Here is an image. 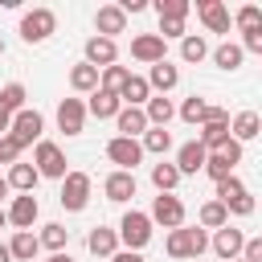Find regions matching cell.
Listing matches in <instances>:
<instances>
[{
  "instance_id": "obj_1",
  "label": "cell",
  "mask_w": 262,
  "mask_h": 262,
  "mask_svg": "<svg viewBox=\"0 0 262 262\" xmlns=\"http://www.w3.org/2000/svg\"><path fill=\"white\" fill-rule=\"evenodd\" d=\"M168 258H201L209 250V233L201 225H180V229H168V242H164Z\"/></svg>"
},
{
  "instance_id": "obj_2",
  "label": "cell",
  "mask_w": 262,
  "mask_h": 262,
  "mask_svg": "<svg viewBox=\"0 0 262 262\" xmlns=\"http://www.w3.org/2000/svg\"><path fill=\"white\" fill-rule=\"evenodd\" d=\"M90 188H94V180H90L86 172H66V176H61V192H57L61 209H66V213H82V209L90 205Z\"/></svg>"
},
{
  "instance_id": "obj_3",
  "label": "cell",
  "mask_w": 262,
  "mask_h": 262,
  "mask_svg": "<svg viewBox=\"0 0 262 262\" xmlns=\"http://www.w3.org/2000/svg\"><path fill=\"white\" fill-rule=\"evenodd\" d=\"M119 242H123V250H143L147 242H151V221H147V213H139V209H131V213H123V221H119Z\"/></svg>"
},
{
  "instance_id": "obj_4",
  "label": "cell",
  "mask_w": 262,
  "mask_h": 262,
  "mask_svg": "<svg viewBox=\"0 0 262 262\" xmlns=\"http://www.w3.org/2000/svg\"><path fill=\"white\" fill-rule=\"evenodd\" d=\"M53 33H57V16H53L49 8H29V12L20 16V41L41 45V41H49Z\"/></svg>"
},
{
  "instance_id": "obj_5",
  "label": "cell",
  "mask_w": 262,
  "mask_h": 262,
  "mask_svg": "<svg viewBox=\"0 0 262 262\" xmlns=\"http://www.w3.org/2000/svg\"><path fill=\"white\" fill-rule=\"evenodd\" d=\"M33 168H37V176H49V180H61V176L70 172V168H66V151H61L53 139H37Z\"/></svg>"
},
{
  "instance_id": "obj_6",
  "label": "cell",
  "mask_w": 262,
  "mask_h": 262,
  "mask_svg": "<svg viewBox=\"0 0 262 262\" xmlns=\"http://www.w3.org/2000/svg\"><path fill=\"white\" fill-rule=\"evenodd\" d=\"M151 225H164V229H180L184 225V201L176 192H160L151 201V213H147Z\"/></svg>"
},
{
  "instance_id": "obj_7",
  "label": "cell",
  "mask_w": 262,
  "mask_h": 262,
  "mask_svg": "<svg viewBox=\"0 0 262 262\" xmlns=\"http://www.w3.org/2000/svg\"><path fill=\"white\" fill-rule=\"evenodd\" d=\"M41 131H45V119H41V111H16L12 115V127H8V135L20 143V147H29V143H37L41 139Z\"/></svg>"
},
{
  "instance_id": "obj_8",
  "label": "cell",
  "mask_w": 262,
  "mask_h": 262,
  "mask_svg": "<svg viewBox=\"0 0 262 262\" xmlns=\"http://www.w3.org/2000/svg\"><path fill=\"white\" fill-rule=\"evenodd\" d=\"M106 160L119 164V172H135V164L143 160V147H139V139H123V135H115V139L106 143Z\"/></svg>"
},
{
  "instance_id": "obj_9",
  "label": "cell",
  "mask_w": 262,
  "mask_h": 262,
  "mask_svg": "<svg viewBox=\"0 0 262 262\" xmlns=\"http://www.w3.org/2000/svg\"><path fill=\"white\" fill-rule=\"evenodd\" d=\"M4 217H8V225H16V229H33V221L41 217V205H37L33 192H20V196H12V205L4 209Z\"/></svg>"
},
{
  "instance_id": "obj_10",
  "label": "cell",
  "mask_w": 262,
  "mask_h": 262,
  "mask_svg": "<svg viewBox=\"0 0 262 262\" xmlns=\"http://www.w3.org/2000/svg\"><path fill=\"white\" fill-rule=\"evenodd\" d=\"M131 57L143 66H156L168 57V41H160L156 33H139V37H131Z\"/></svg>"
},
{
  "instance_id": "obj_11",
  "label": "cell",
  "mask_w": 262,
  "mask_h": 262,
  "mask_svg": "<svg viewBox=\"0 0 262 262\" xmlns=\"http://www.w3.org/2000/svg\"><path fill=\"white\" fill-rule=\"evenodd\" d=\"M82 127H86V102L82 98H61L57 102V131L82 135Z\"/></svg>"
},
{
  "instance_id": "obj_12",
  "label": "cell",
  "mask_w": 262,
  "mask_h": 262,
  "mask_svg": "<svg viewBox=\"0 0 262 262\" xmlns=\"http://www.w3.org/2000/svg\"><path fill=\"white\" fill-rule=\"evenodd\" d=\"M213 254L221 258V262H233V258H242V246H246V233L242 229H233V225H221L217 233H213Z\"/></svg>"
},
{
  "instance_id": "obj_13",
  "label": "cell",
  "mask_w": 262,
  "mask_h": 262,
  "mask_svg": "<svg viewBox=\"0 0 262 262\" xmlns=\"http://www.w3.org/2000/svg\"><path fill=\"white\" fill-rule=\"evenodd\" d=\"M94 37H106V41H115V33H127V12L119 8V4H102L98 12H94Z\"/></svg>"
},
{
  "instance_id": "obj_14",
  "label": "cell",
  "mask_w": 262,
  "mask_h": 262,
  "mask_svg": "<svg viewBox=\"0 0 262 262\" xmlns=\"http://www.w3.org/2000/svg\"><path fill=\"white\" fill-rule=\"evenodd\" d=\"M115 61H119V45H115V41H106V37H90V41H86V66L106 70V66H115Z\"/></svg>"
},
{
  "instance_id": "obj_15",
  "label": "cell",
  "mask_w": 262,
  "mask_h": 262,
  "mask_svg": "<svg viewBox=\"0 0 262 262\" xmlns=\"http://www.w3.org/2000/svg\"><path fill=\"white\" fill-rule=\"evenodd\" d=\"M102 192H106V201H115V205H123V201H131L135 196V172H111L106 180H102Z\"/></svg>"
},
{
  "instance_id": "obj_16",
  "label": "cell",
  "mask_w": 262,
  "mask_h": 262,
  "mask_svg": "<svg viewBox=\"0 0 262 262\" xmlns=\"http://www.w3.org/2000/svg\"><path fill=\"white\" fill-rule=\"evenodd\" d=\"M196 12H201V20H205V29L209 33H229V8L221 4V0H201L196 4Z\"/></svg>"
},
{
  "instance_id": "obj_17",
  "label": "cell",
  "mask_w": 262,
  "mask_h": 262,
  "mask_svg": "<svg viewBox=\"0 0 262 262\" xmlns=\"http://www.w3.org/2000/svg\"><path fill=\"white\" fill-rule=\"evenodd\" d=\"M172 115H176V106H172L168 94H151V98L143 102V119H147V127H168Z\"/></svg>"
},
{
  "instance_id": "obj_18",
  "label": "cell",
  "mask_w": 262,
  "mask_h": 262,
  "mask_svg": "<svg viewBox=\"0 0 262 262\" xmlns=\"http://www.w3.org/2000/svg\"><path fill=\"white\" fill-rule=\"evenodd\" d=\"M115 127H119V135H123V139H135V135H143V131H147L143 106H119V115H115Z\"/></svg>"
},
{
  "instance_id": "obj_19",
  "label": "cell",
  "mask_w": 262,
  "mask_h": 262,
  "mask_svg": "<svg viewBox=\"0 0 262 262\" xmlns=\"http://www.w3.org/2000/svg\"><path fill=\"white\" fill-rule=\"evenodd\" d=\"M205 156H209V151H205L196 139H192V143H180V151H176V172H180V176H196V172L205 168Z\"/></svg>"
},
{
  "instance_id": "obj_20",
  "label": "cell",
  "mask_w": 262,
  "mask_h": 262,
  "mask_svg": "<svg viewBox=\"0 0 262 262\" xmlns=\"http://www.w3.org/2000/svg\"><path fill=\"white\" fill-rule=\"evenodd\" d=\"M86 250H90L94 258H111V254L119 250V233L106 229V225H94V229L86 233Z\"/></svg>"
},
{
  "instance_id": "obj_21",
  "label": "cell",
  "mask_w": 262,
  "mask_h": 262,
  "mask_svg": "<svg viewBox=\"0 0 262 262\" xmlns=\"http://www.w3.org/2000/svg\"><path fill=\"white\" fill-rule=\"evenodd\" d=\"M8 254H12V262H33V258L41 254L37 233H33V229H16V233H12V242H8Z\"/></svg>"
},
{
  "instance_id": "obj_22",
  "label": "cell",
  "mask_w": 262,
  "mask_h": 262,
  "mask_svg": "<svg viewBox=\"0 0 262 262\" xmlns=\"http://www.w3.org/2000/svg\"><path fill=\"white\" fill-rule=\"evenodd\" d=\"M176 82H180V70H176L168 57H164V61H156V66H151V74H147V86H151V94H168Z\"/></svg>"
},
{
  "instance_id": "obj_23",
  "label": "cell",
  "mask_w": 262,
  "mask_h": 262,
  "mask_svg": "<svg viewBox=\"0 0 262 262\" xmlns=\"http://www.w3.org/2000/svg\"><path fill=\"white\" fill-rule=\"evenodd\" d=\"M258 131H262V119H258V111H242V115H233V123H229V139H237V143H250V139H258Z\"/></svg>"
},
{
  "instance_id": "obj_24",
  "label": "cell",
  "mask_w": 262,
  "mask_h": 262,
  "mask_svg": "<svg viewBox=\"0 0 262 262\" xmlns=\"http://www.w3.org/2000/svg\"><path fill=\"white\" fill-rule=\"evenodd\" d=\"M147 98H151V86H147L143 74H131V78L123 82V90H119V102H123V106H143Z\"/></svg>"
},
{
  "instance_id": "obj_25",
  "label": "cell",
  "mask_w": 262,
  "mask_h": 262,
  "mask_svg": "<svg viewBox=\"0 0 262 262\" xmlns=\"http://www.w3.org/2000/svg\"><path fill=\"white\" fill-rule=\"evenodd\" d=\"M119 94H106V90H94L90 94V102H86V115H94V119H115L119 115Z\"/></svg>"
},
{
  "instance_id": "obj_26",
  "label": "cell",
  "mask_w": 262,
  "mask_h": 262,
  "mask_svg": "<svg viewBox=\"0 0 262 262\" xmlns=\"http://www.w3.org/2000/svg\"><path fill=\"white\" fill-rule=\"evenodd\" d=\"M4 180H8V188H16V192H33L41 176H37V168H33V164H20V160H16V164L8 168V176H4Z\"/></svg>"
},
{
  "instance_id": "obj_27",
  "label": "cell",
  "mask_w": 262,
  "mask_h": 262,
  "mask_svg": "<svg viewBox=\"0 0 262 262\" xmlns=\"http://www.w3.org/2000/svg\"><path fill=\"white\" fill-rule=\"evenodd\" d=\"M70 86H74L78 94H94V90H98V70L86 66V61H78V66L70 70Z\"/></svg>"
},
{
  "instance_id": "obj_28",
  "label": "cell",
  "mask_w": 262,
  "mask_h": 262,
  "mask_svg": "<svg viewBox=\"0 0 262 262\" xmlns=\"http://www.w3.org/2000/svg\"><path fill=\"white\" fill-rule=\"evenodd\" d=\"M196 225H201V229H221V225H229L225 205H221V201H205L201 213H196Z\"/></svg>"
},
{
  "instance_id": "obj_29",
  "label": "cell",
  "mask_w": 262,
  "mask_h": 262,
  "mask_svg": "<svg viewBox=\"0 0 262 262\" xmlns=\"http://www.w3.org/2000/svg\"><path fill=\"white\" fill-rule=\"evenodd\" d=\"M180 57H184L188 66L205 61V57H209V41H205L201 33H196V37H192V33H184V37H180Z\"/></svg>"
},
{
  "instance_id": "obj_30",
  "label": "cell",
  "mask_w": 262,
  "mask_h": 262,
  "mask_svg": "<svg viewBox=\"0 0 262 262\" xmlns=\"http://www.w3.org/2000/svg\"><path fill=\"white\" fill-rule=\"evenodd\" d=\"M37 242H41L45 250H53V254H61V250H66V242H70V229H66V225H57V221H49V225H41V233H37Z\"/></svg>"
},
{
  "instance_id": "obj_31",
  "label": "cell",
  "mask_w": 262,
  "mask_h": 262,
  "mask_svg": "<svg viewBox=\"0 0 262 262\" xmlns=\"http://www.w3.org/2000/svg\"><path fill=\"white\" fill-rule=\"evenodd\" d=\"M242 57H246V53H242V45H233V41H221V45L213 49V66H217V70H237Z\"/></svg>"
},
{
  "instance_id": "obj_32",
  "label": "cell",
  "mask_w": 262,
  "mask_h": 262,
  "mask_svg": "<svg viewBox=\"0 0 262 262\" xmlns=\"http://www.w3.org/2000/svg\"><path fill=\"white\" fill-rule=\"evenodd\" d=\"M127 78H131V70H127V66H106V70H98V90H106V94H119Z\"/></svg>"
},
{
  "instance_id": "obj_33",
  "label": "cell",
  "mask_w": 262,
  "mask_h": 262,
  "mask_svg": "<svg viewBox=\"0 0 262 262\" xmlns=\"http://www.w3.org/2000/svg\"><path fill=\"white\" fill-rule=\"evenodd\" d=\"M139 147H143V151H151V156H164V151L172 147L168 127H147V131H143V139H139Z\"/></svg>"
},
{
  "instance_id": "obj_34",
  "label": "cell",
  "mask_w": 262,
  "mask_h": 262,
  "mask_svg": "<svg viewBox=\"0 0 262 262\" xmlns=\"http://www.w3.org/2000/svg\"><path fill=\"white\" fill-rule=\"evenodd\" d=\"M151 184H156L160 192H172V188L180 184V172H176V164H168V160L151 164Z\"/></svg>"
},
{
  "instance_id": "obj_35",
  "label": "cell",
  "mask_w": 262,
  "mask_h": 262,
  "mask_svg": "<svg viewBox=\"0 0 262 262\" xmlns=\"http://www.w3.org/2000/svg\"><path fill=\"white\" fill-rule=\"evenodd\" d=\"M229 20H233L242 33H250V29H262V8H258V4H242V8H237Z\"/></svg>"
},
{
  "instance_id": "obj_36",
  "label": "cell",
  "mask_w": 262,
  "mask_h": 262,
  "mask_svg": "<svg viewBox=\"0 0 262 262\" xmlns=\"http://www.w3.org/2000/svg\"><path fill=\"white\" fill-rule=\"evenodd\" d=\"M205 111H209V102L192 94V98H184V102H180V111H176V115H180L184 123H192V127H201V123H205Z\"/></svg>"
},
{
  "instance_id": "obj_37",
  "label": "cell",
  "mask_w": 262,
  "mask_h": 262,
  "mask_svg": "<svg viewBox=\"0 0 262 262\" xmlns=\"http://www.w3.org/2000/svg\"><path fill=\"white\" fill-rule=\"evenodd\" d=\"M201 172H209L213 180H225V176H233V160H229V156H221V151H209Z\"/></svg>"
},
{
  "instance_id": "obj_38",
  "label": "cell",
  "mask_w": 262,
  "mask_h": 262,
  "mask_svg": "<svg viewBox=\"0 0 262 262\" xmlns=\"http://www.w3.org/2000/svg\"><path fill=\"white\" fill-rule=\"evenodd\" d=\"M0 106H4L8 115L25 111V86H20V82H8V86H0Z\"/></svg>"
},
{
  "instance_id": "obj_39",
  "label": "cell",
  "mask_w": 262,
  "mask_h": 262,
  "mask_svg": "<svg viewBox=\"0 0 262 262\" xmlns=\"http://www.w3.org/2000/svg\"><path fill=\"white\" fill-rule=\"evenodd\" d=\"M188 0H156V16L160 20H184L188 16Z\"/></svg>"
},
{
  "instance_id": "obj_40",
  "label": "cell",
  "mask_w": 262,
  "mask_h": 262,
  "mask_svg": "<svg viewBox=\"0 0 262 262\" xmlns=\"http://www.w3.org/2000/svg\"><path fill=\"white\" fill-rule=\"evenodd\" d=\"M242 192H246V184H242L237 176L217 180V201H221V205H229V201H233V196H242Z\"/></svg>"
},
{
  "instance_id": "obj_41",
  "label": "cell",
  "mask_w": 262,
  "mask_h": 262,
  "mask_svg": "<svg viewBox=\"0 0 262 262\" xmlns=\"http://www.w3.org/2000/svg\"><path fill=\"white\" fill-rule=\"evenodd\" d=\"M20 151H25V147H20L12 135H0V164H8V168H12V164L20 160Z\"/></svg>"
},
{
  "instance_id": "obj_42",
  "label": "cell",
  "mask_w": 262,
  "mask_h": 262,
  "mask_svg": "<svg viewBox=\"0 0 262 262\" xmlns=\"http://www.w3.org/2000/svg\"><path fill=\"white\" fill-rule=\"evenodd\" d=\"M225 213H237V217H250V213H254V196H250V192H242V196H233V201L225 205Z\"/></svg>"
},
{
  "instance_id": "obj_43",
  "label": "cell",
  "mask_w": 262,
  "mask_h": 262,
  "mask_svg": "<svg viewBox=\"0 0 262 262\" xmlns=\"http://www.w3.org/2000/svg\"><path fill=\"white\" fill-rule=\"evenodd\" d=\"M242 53H262V29L242 33Z\"/></svg>"
},
{
  "instance_id": "obj_44",
  "label": "cell",
  "mask_w": 262,
  "mask_h": 262,
  "mask_svg": "<svg viewBox=\"0 0 262 262\" xmlns=\"http://www.w3.org/2000/svg\"><path fill=\"white\" fill-rule=\"evenodd\" d=\"M242 262H262V237H246V246H242Z\"/></svg>"
},
{
  "instance_id": "obj_45",
  "label": "cell",
  "mask_w": 262,
  "mask_h": 262,
  "mask_svg": "<svg viewBox=\"0 0 262 262\" xmlns=\"http://www.w3.org/2000/svg\"><path fill=\"white\" fill-rule=\"evenodd\" d=\"M111 262H143V254H135V250H115Z\"/></svg>"
},
{
  "instance_id": "obj_46",
  "label": "cell",
  "mask_w": 262,
  "mask_h": 262,
  "mask_svg": "<svg viewBox=\"0 0 262 262\" xmlns=\"http://www.w3.org/2000/svg\"><path fill=\"white\" fill-rule=\"evenodd\" d=\"M119 8H123V12H143V8H147V0H123Z\"/></svg>"
},
{
  "instance_id": "obj_47",
  "label": "cell",
  "mask_w": 262,
  "mask_h": 262,
  "mask_svg": "<svg viewBox=\"0 0 262 262\" xmlns=\"http://www.w3.org/2000/svg\"><path fill=\"white\" fill-rule=\"evenodd\" d=\"M8 127H12V115L0 106V135H8Z\"/></svg>"
},
{
  "instance_id": "obj_48",
  "label": "cell",
  "mask_w": 262,
  "mask_h": 262,
  "mask_svg": "<svg viewBox=\"0 0 262 262\" xmlns=\"http://www.w3.org/2000/svg\"><path fill=\"white\" fill-rule=\"evenodd\" d=\"M0 262H12V254H8V242H0Z\"/></svg>"
},
{
  "instance_id": "obj_49",
  "label": "cell",
  "mask_w": 262,
  "mask_h": 262,
  "mask_svg": "<svg viewBox=\"0 0 262 262\" xmlns=\"http://www.w3.org/2000/svg\"><path fill=\"white\" fill-rule=\"evenodd\" d=\"M8 192H12V188H8V180H4V176H0V201H4V196H8Z\"/></svg>"
},
{
  "instance_id": "obj_50",
  "label": "cell",
  "mask_w": 262,
  "mask_h": 262,
  "mask_svg": "<svg viewBox=\"0 0 262 262\" xmlns=\"http://www.w3.org/2000/svg\"><path fill=\"white\" fill-rule=\"evenodd\" d=\"M53 262H74V258L70 254H53Z\"/></svg>"
},
{
  "instance_id": "obj_51",
  "label": "cell",
  "mask_w": 262,
  "mask_h": 262,
  "mask_svg": "<svg viewBox=\"0 0 262 262\" xmlns=\"http://www.w3.org/2000/svg\"><path fill=\"white\" fill-rule=\"evenodd\" d=\"M4 225H8V217H4V209H0V229H4Z\"/></svg>"
},
{
  "instance_id": "obj_52",
  "label": "cell",
  "mask_w": 262,
  "mask_h": 262,
  "mask_svg": "<svg viewBox=\"0 0 262 262\" xmlns=\"http://www.w3.org/2000/svg\"><path fill=\"white\" fill-rule=\"evenodd\" d=\"M0 57H4V37H0Z\"/></svg>"
},
{
  "instance_id": "obj_53",
  "label": "cell",
  "mask_w": 262,
  "mask_h": 262,
  "mask_svg": "<svg viewBox=\"0 0 262 262\" xmlns=\"http://www.w3.org/2000/svg\"><path fill=\"white\" fill-rule=\"evenodd\" d=\"M45 262H53V258H45Z\"/></svg>"
},
{
  "instance_id": "obj_54",
  "label": "cell",
  "mask_w": 262,
  "mask_h": 262,
  "mask_svg": "<svg viewBox=\"0 0 262 262\" xmlns=\"http://www.w3.org/2000/svg\"><path fill=\"white\" fill-rule=\"evenodd\" d=\"M233 262H242V258H233Z\"/></svg>"
}]
</instances>
